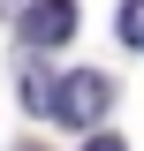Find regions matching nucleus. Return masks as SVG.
<instances>
[{"label": "nucleus", "mask_w": 144, "mask_h": 151, "mask_svg": "<svg viewBox=\"0 0 144 151\" xmlns=\"http://www.w3.org/2000/svg\"><path fill=\"white\" fill-rule=\"evenodd\" d=\"M106 106H114V83H106L99 68H76V76H61V83H53V121H68V129L106 121Z\"/></svg>", "instance_id": "nucleus-1"}, {"label": "nucleus", "mask_w": 144, "mask_h": 151, "mask_svg": "<svg viewBox=\"0 0 144 151\" xmlns=\"http://www.w3.org/2000/svg\"><path fill=\"white\" fill-rule=\"evenodd\" d=\"M23 45L31 53H53V45H68L76 38V0H38V8H23Z\"/></svg>", "instance_id": "nucleus-2"}, {"label": "nucleus", "mask_w": 144, "mask_h": 151, "mask_svg": "<svg viewBox=\"0 0 144 151\" xmlns=\"http://www.w3.org/2000/svg\"><path fill=\"white\" fill-rule=\"evenodd\" d=\"M121 45L144 53V0H121Z\"/></svg>", "instance_id": "nucleus-3"}, {"label": "nucleus", "mask_w": 144, "mask_h": 151, "mask_svg": "<svg viewBox=\"0 0 144 151\" xmlns=\"http://www.w3.org/2000/svg\"><path fill=\"white\" fill-rule=\"evenodd\" d=\"M84 151H129V144H121V136H91Z\"/></svg>", "instance_id": "nucleus-4"}, {"label": "nucleus", "mask_w": 144, "mask_h": 151, "mask_svg": "<svg viewBox=\"0 0 144 151\" xmlns=\"http://www.w3.org/2000/svg\"><path fill=\"white\" fill-rule=\"evenodd\" d=\"M23 151H38V144H23Z\"/></svg>", "instance_id": "nucleus-5"}]
</instances>
